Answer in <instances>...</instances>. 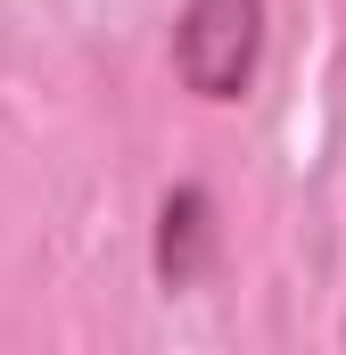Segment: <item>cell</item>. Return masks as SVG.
I'll return each instance as SVG.
<instances>
[{"label": "cell", "mask_w": 346, "mask_h": 355, "mask_svg": "<svg viewBox=\"0 0 346 355\" xmlns=\"http://www.w3.org/2000/svg\"><path fill=\"white\" fill-rule=\"evenodd\" d=\"M264 50V0H190L173 33V67L198 99H239L256 83Z\"/></svg>", "instance_id": "obj_1"}, {"label": "cell", "mask_w": 346, "mask_h": 355, "mask_svg": "<svg viewBox=\"0 0 346 355\" xmlns=\"http://www.w3.org/2000/svg\"><path fill=\"white\" fill-rule=\"evenodd\" d=\"M198 240H206V198L198 190H173L165 198V232H157V272H165L173 289L198 272Z\"/></svg>", "instance_id": "obj_2"}]
</instances>
